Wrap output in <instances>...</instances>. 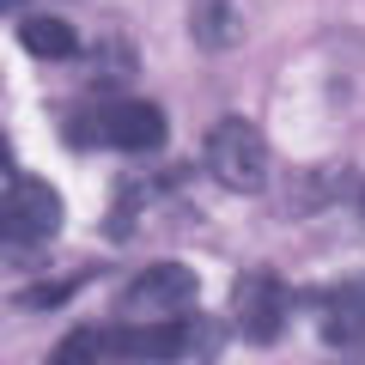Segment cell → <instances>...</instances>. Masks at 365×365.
I'll return each instance as SVG.
<instances>
[{
  "instance_id": "1",
  "label": "cell",
  "mask_w": 365,
  "mask_h": 365,
  "mask_svg": "<svg viewBox=\"0 0 365 365\" xmlns=\"http://www.w3.org/2000/svg\"><path fill=\"white\" fill-rule=\"evenodd\" d=\"M67 140L73 146H116V153H153V146H165V110L146 104V98H116V104L79 110L67 122Z\"/></svg>"
},
{
  "instance_id": "4",
  "label": "cell",
  "mask_w": 365,
  "mask_h": 365,
  "mask_svg": "<svg viewBox=\"0 0 365 365\" xmlns=\"http://www.w3.org/2000/svg\"><path fill=\"white\" fill-rule=\"evenodd\" d=\"M0 232H6L13 250L49 244V237L61 232V195H55L43 177H25V170H19V177L6 182V220H0Z\"/></svg>"
},
{
  "instance_id": "11",
  "label": "cell",
  "mask_w": 365,
  "mask_h": 365,
  "mask_svg": "<svg viewBox=\"0 0 365 365\" xmlns=\"http://www.w3.org/2000/svg\"><path fill=\"white\" fill-rule=\"evenodd\" d=\"M67 299H73V280H43V287H19L13 292L19 311H55V304H67Z\"/></svg>"
},
{
  "instance_id": "8",
  "label": "cell",
  "mask_w": 365,
  "mask_h": 365,
  "mask_svg": "<svg viewBox=\"0 0 365 365\" xmlns=\"http://www.w3.org/2000/svg\"><path fill=\"white\" fill-rule=\"evenodd\" d=\"M189 37H195L201 49H232V43L244 37L237 6L232 0H195V6H189Z\"/></svg>"
},
{
  "instance_id": "3",
  "label": "cell",
  "mask_w": 365,
  "mask_h": 365,
  "mask_svg": "<svg viewBox=\"0 0 365 365\" xmlns=\"http://www.w3.org/2000/svg\"><path fill=\"white\" fill-rule=\"evenodd\" d=\"M201 299V280L195 268H182V262H153L116 292V317L122 323H165V317H182L189 304Z\"/></svg>"
},
{
  "instance_id": "10",
  "label": "cell",
  "mask_w": 365,
  "mask_h": 365,
  "mask_svg": "<svg viewBox=\"0 0 365 365\" xmlns=\"http://www.w3.org/2000/svg\"><path fill=\"white\" fill-rule=\"evenodd\" d=\"M104 359H110V329H73L49 353V365H104Z\"/></svg>"
},
{
  "instance_id": "5",
  "label": "cell",
  "mask_w": 365,
  "mask_h": 365,
  "mask_svg": "<svg viewBox=\"0 0 365 365\" xmlns=\"http://www.w3.org/2000/svg\"><path fill=\"white\" fill-rule=\"evenodd\" d=\"M287 311H292V299H287V287H280L274 268H250L232 287V317H237V329H244V341H262V347L280 341Z\"/></svg>"
},
{
  "instance_id": "9",
  "label": "cell",
  "mask_w": 365,
  "mask_h": 365,
  "mask_svg": "<svg viewBox=\"0 0 365 365\" xmlns=\"http://www.w3.org/2000/svg\"><path fill=\"white\" fill-rule=\"evenodd\" d=\"M19 43H25L31 55H43V61H67V55L79 49L73 25H67V19H55V13H37V19H19Z\"/></svg>"
},
{
  "instance_id": "6",
  "label": "cell",
  "mask_w": 365,
  "mask_h": 365,
  "mask_svg": "<svg viewBox=\"0 0 365 365\" xmlns=\"http://www.w3.org/2000/svg\"><path fill=\"white\" fill-rule=\"evenodd\" d=\"M182 353H195V323L189 317L110 329V359L116 365H165V359H182Z\"/></svg>"
},
{
  "instance_id": "2",
  "label": "cell",
  "mask_w": 365,
  "mask_h": 365,
  "mask_svg": "<svg viewBox=\"0 0 365 365\" xmlns=\"http://www.w3.org/2000/svg\"><path fill=\"white\" fill-rule=\"evenodd\" d=\"M201 165L220 189H237V195H256L268 182V140H262L256 122L244 116H220L207 128V146H201Z\"/></svg>"
},
{
  "instance_id": "7",
  "label": "cell",
  "mask_w": 365,
  "mask_h": 365,
  "mask_svg": "<svg viewBox=\"0 0 365 365\" xmlns=\"http://www.w3.org/2000/svg\"><path fill=\"white\" fill-rule=\"evenodd\" d=\"M323 311V341L341 353H359L365 347V287H335L317 299Z\"/></svg>"
},
{
  "instance_id": "12",
  "label": "cell",
  "mask_w": 365,
  "mask_h": 365,
  "mask_svg": "<svg viewBox=\"0 0 365 365\" xmlns=\"http://www.w3.org/2000/svg\"><path fill=\"white\" fill-rule=\"evenodd\" d=\"M6 6H19V0H6Z\"/></svg>"
}]
</instances>
